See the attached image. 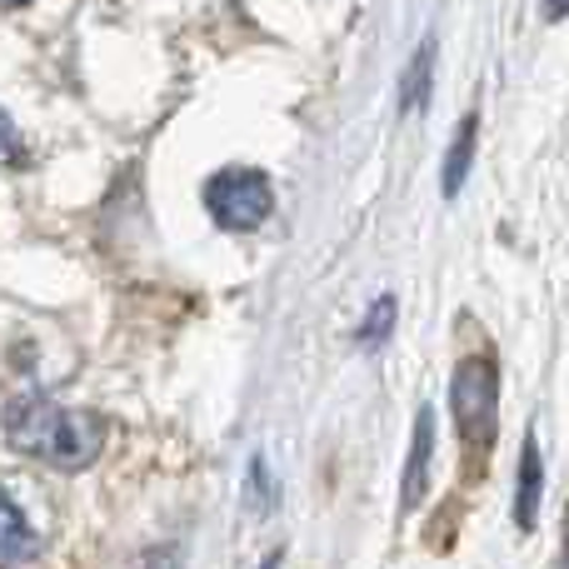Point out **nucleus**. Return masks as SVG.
Here are the masks:
<instances>
[{"label": "nucleus", "instance_id": "f257e3e1", "mask_svg": "<svg viewBox=\"0 0 569 569\" xmlns=\"http://www.w3.org/2000/svg\"><path fill=\"white\" fill-rule=\"evenodd\" d=\"M6 440L20 455L50 470H86L106 445V425L86 410H66L50 400H20L6 410Z\"/></svg>", "mask_w": 569, "mask_h": 569}, {"label": "nucleus", "instance_id": "f03ea898", "mask_svg": "<svg viewBox=\"0 0 569 569\" xmlns=\"http://www.w3.org/2000/svg\"><path fill=\"white\" fill-rule=\"evenodd\" d=\"M206 210L226 230H260L270 220V210H276V190H270V180L260 170L230 166L206 180Z\"/></svg>", "mask_w": 569, "mask_h": 569}, {"label": "nucleus", "instance_id": "7ed1b4c3", "mask_svg": "<svg viewBox=\"0 0 569 569\" xmlns=\"http://www.w3.org/2000/svg\"><path fill=\"white\" fill-rule=\"evenodd\" d=\"M450 410H455V425H460V440H470V445L490 440L495 410H500V380H495V365L485 355H470V360L455 365Z\"/></svg>", "mask_w": 569, "mask_h": 569}, {"label": "nucleus", "instance_id": "20e7f679", "mask_svg": "<svg viewBox=\"0 0 569 569\" xmlns=\"http://www.w3.org/2000/svg\"><path fill=\"white\" fill-rule=\"evenodd\" d=\"M36 555H40V535L30 530L26 510L0 485V569H26L36 565Z\"/></svg>", "mask_w": 569, "mask_h": 569}, {"label": "nucleus", "instance_id": "39448f33", "mask_svg": "<svg viewBox=\"0 0 569 569\" xmlns=\"http://www.w3.org/2000/svg\"><path fill=\"white\" fill-rule=\"evenodd\" d=\"M430 455H435V415L420 410L415 415V440H410V465H405V485H400V510L410 515L425 495V475H430Z\"/></svg>", "mask_w": 569, "mask_h": 569}, {"label": "nucleus", "instance_id": "423d86ee", "mask_svg": "<svg viewBox=\"0 0 569 569\" xmlns=\"http://www.w3.org/2000/svg\"><path fill=\"white\" fill-rule=\"evenodd\" d=\"M540 495H545V460H540L535 435H525L520 490H515V525H520V530H535V520H540Z\"/></svg>", "mask_w": 569, "mask_h": 569}, {"label": "nucleus", "instance_id": "0eeeda50", "mask_svg": "<svg viewBox=\"0 0 569 569\" xmlns=\"http://www.w3.org/2000/svg\"><path fill=\"white\" fill-rule=\"evenodd\" d=\"M475 130H480V120L465 116L460 130H455L450 140V156H445V196H460L465 176H470V160H475Z\"/></svg>", "mask_w": 569, "mask_h": 569}, {"label": "nucleus", "instance_id": "6e6552de", "mask_svg": "<svg viewBox=\"0 0 569 569\" xmlns=\"http://www.w3.org/2000/svg\"><path fill=\"white\" fill-rule=\"evenodd\" d=\"M430 76H435V40H425V46L410 56V70H405V80H400V110L405 116H410L415 106H425V96H430Z\"/></svg>", "mask_w": 569, "mask_h": 569}, {"label": "nucleus", "instance_id": "1a4fd4ad", "mask_svg": "<svg viewBox=\"0 0 569 569\" xmlns=\"http://www.w3.org/2000/svg\"><path fill=\"white\" fill-rule=\"evenodd\" d=\"M395 315H400V310H395L390 295H380V300L370 305V315H365V325H360V345H365V350H380V345L390 340Z\"/></svg>", "mask_w": 569, "mask_h": 569}, {"label": "nucleus", "instance_id": "9d476101", "mask_svg": "<svg viewBox=\"0 0 569 569\" xmlns=\"http://www.w3.org/2000/svg\"><path fill=\"white\" fill-rule=\"evenodd\" d=\"M20 150H26V146H20V130H16V120H10L6 110H0V160H16Z\"/></svg>", "mask_w": 569, "mask_h": 569}, {"label": "nucleus", "instance_id": "9b49d317", "mask_svg": "<svg viewBox=\"0 0 569 569\" xmlns=\"http://www.w3.org/2000/svg\"><path fill=\"white\" fill-rule=\"evenodd\" d=\"M250 490H256L260 495V510H270V475H266V460H260V455H256V465H250Z\"/></svg>", "mask_w": 569, "mask_h": 569}, {"label": "nucleus", "instance_id": "f8f14e48", "mask_svg": "<svg viewBox=\"0 0 569 569\" xmlns=\"http://www.w3.org/2000/svg\"><path fill=\"white\" fill-rule=\"evenodd\" d=\"M569 16V0H545V20H565Z\"/></svg>", "mask_w": 569, "mask_h": 569}, {"label": "nucleus", "instance_id": "ddd939ff", "mask_svg": "<svg viewBox=\"0 0 569 569\" xmlns=\"http://www.w3.org/2000/svg\"><path fill=\"white\" fill-rule=\"evenodd\" d=\"M266 569H280V550H276V555H270V560H266Z\"/></svg>", "mask_w": 569, "mask_h": 569}, {"label": "nucleus", "instance_id": "4468645a", "mask_svg": "<svg viewBox=\"0 0 569 569\" xmlns=\"http://www.w3.org/2000/svg\"><path fill=\"white\" fill-rule=\"evenodd\" d=\"M0 6H26V0H0Z\"/></svg>", "mask_w": 569, "mask_h": 569}, {"label": "nucleus", "instance_id": "2eb2a0df", "mask_svg": "<svg viewBox=\"0 0 569 569\" xmlns=\"http://www.w3.org/2000/svg\"><path fill=\"white\" fill-rule=\"evenodd\" d=\"M565 569H569V565H565Z\"/></svg>", "mask_w": 569, "mask_h": 569}]
</instances>
